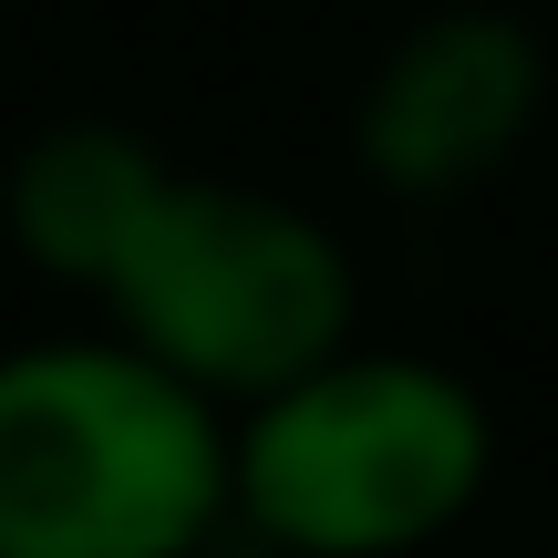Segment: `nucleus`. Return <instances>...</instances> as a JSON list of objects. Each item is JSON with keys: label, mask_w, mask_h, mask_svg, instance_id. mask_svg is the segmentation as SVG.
<instances>
[{"label": "nucleus", "mask_w": 558, "mask_h": 558, "mask_svg": "<svg viewBox=\"0 0 558 558\" xmlns=\"http://www.w3.org/2000/svg\"><path fill=\"white\" fill-rule=\"evenodd\" d=\"M228 527V414L135 341L0 352V558H197Z\"/></svg>", "instance_id": "obj_1"}, {"label": "nucleus", "mask_w": 558, "mask_h": 558, "mask_svg": "<svg viewBox=\"0 0 558 558\" xmlns=\"http://www.w3.org/2000/svg\"><path fill=\"white\" fill-rule=\"evenodd\" d=\"M497 476V424L476 383L424 352L311 362L300 383L239 403L228 518L279 558H403L435 548Z\"/></svg>", "instance_id": "obj_2"}, {"label": "nucleus", "mask_w": 558, "mask_h": 558, "mask_svg": "<svg viewBox=\"0 0 558 558\" xmlns=\"http://www.w3.org/2000/svg\"><path fill=\"white\" fill-rule=\"evenodd\" d=\"M114 341L228 403H259L352 341V259L311 207L228 177H166L124 259L104 269Z\"/></svg>", "instance_id": "obj_3"}, {"label": "nucleus", "mask_w": 558, "mask_h": 558, "mask_svg": "<svg viewBox=\"0 0 558 558\" xmlns=\"http://www.w3.org/2000/svg\"><path fill=\"white\" fill-rule=\"evenodd\" d=\"M538 104H548V52L518 11H435L362 83L352 114L362 177L414 207H445L518 156Z\"/></svg>", "instance_id": "obj_4"}, {"label": "nucleus", "mask_w": 558, "mask_h": 558, "mask_svg": "<svg viewBox=\"0 0 558 558\" xmlns=\"http://www.w3.org/2000/svg\"><path fill=\"white\" fill-rule=\"evenodd\" d=\"M166 177H177V166H166L145 135L73 114V124H41V135L11 156L0 218H11V248L41 279H83V290H104V269L124 259V239H135L145 207L166 197Z\"/></svg>", "instance_id": "obj_5"}]
</instances>
